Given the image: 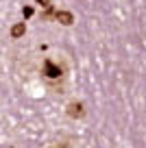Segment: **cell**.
<instances>
[{
  "label": "cell",
  "instance_id": "cell-4",
  "mask_svg": "<svg viewBox=\"0 0 146 148\" xmlns=\"http://www.w3.org/2000/svg\"><path fill=\"white\" fill-rule=\"evenodd\" d=\"M24 33V24H18V26H13V31H11V35L13 37H20Z\"/></svg>",
  "mask_w": 146,
  "mask_h": 148
},
{
  "label": "cell",
  "instance_id": "cell-1",
  "mask_svg": "<svg viewBox=\"0 0 146 148\" xmlns=\"http://www.w3.org/2000/svg\"><path fill=\"white\" fill-rule=\"evenodd\" d=\"M57 20H59L61 24H65V26L74 22V18H72V13H70V11H59V13H57Z\"/></svg>",
  "mask_w": 146,
  "mask_h": 148
},
{
  "label": "cell",
  "instance_id": "cell-2",
  "mask_svg": "<svg viewBox=\"0 0 146 148\" xmlns=\"http://www.w3.org/2000/svg\"><path fill=\"white\" fill-rule=\"evenodd\" d=\"M68 109H70L68 113H70V116H74V118H81L83 116V105H81V102H72Z\"/></svg>",
  "mask_w": 146,
  "mask_h": 148
},
{
  "label": "cell",
  "instance_id": "cell-5",
  "mask_svg": "<svg viewBox=\"0 0 146 148\" xmlns=\"http://www.w3.org/2000/svg\"><path fill=\"white\" fill-rule=\"evenodd\" d=\"M37 2H39L41 7H50V0H37Z\"/></svg>",
  "mask_w": 146,
  "mask_h": 148
},
{
  "label": "cell",
  "instance_id": "cell-3",
  "mask_svg": "<svg viewBox=\"0 0 146 148\" xmlns=\"http://www.w3.org/2000/svg\"><path fill=\"white\" fill-rule=\"evenodd\" d=\"M46 72H48V76H59L61 70L57 68L55 63H50V61H48V63H46Z\"/></svg>",
  "mask_w": 146,
  "mask_h": 148
}]
</instances>
